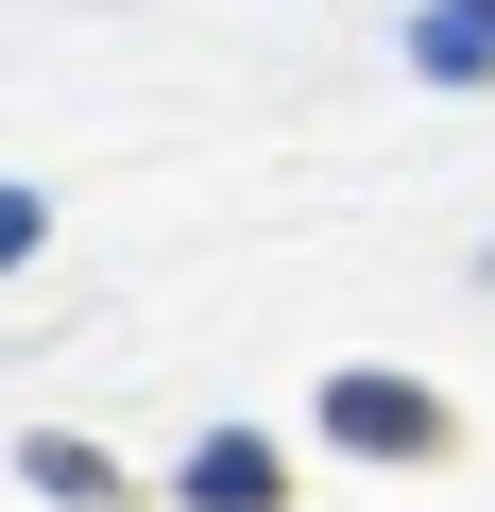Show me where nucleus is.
Returning a JSON list of instances; mask_svg holds the SVG:
<instances>
[{
    "instance_id": "obj_1",
    "label": "nucleus",
    "mask_w": 495,
    "mask_h": 512,
    "mask_svg": "<svg viewBox=\"0 0 495 512\" xmlns=\"http://www.w3.org/2000/svg\"><path fill=\"white\" fill-rule=\"evenodd\" d=\"M325 444H359V461H427L444 410H427L410 376H342V393H325Z\"/></svg>"
},
{
    "instance_id": "obj_2",
    "label": "nucleus",
    "mask_w": 495,
    "mask_h": 512,
    "mask_svg": "<svg viewBox=\"0 0 495 512\" xmlns=\"http://www.w3.org/2000/svg\"><path fill=\"white\" fill-rule=\"evenodd\" d=\"M444 86H495V0H427V35H410Z\"/></svg>"
},
{
    "instance_id": "obj_3",
    "label": "nucleus",
    "mask_w": 495,
    "mask_h": 512,
    "mask_svg": "<svg viewBox=\"0 0 495 512\" xmlns=\"http://www.w3.org/2000/svg\"><path fill=\"white\" fill-rule=\"evenodd\" d=\"M188 495H205V512H257V495H274V444H205Z\"/></svg>"
},
{
    "instance_id": "obj_4",
    "label": "nucleus",
    "mask_w": 495,
    "mask_h": 512,
    "mask_svg": "<svg viewBox=\"0 0 495 512\" xmlns=\"http://www.w3.org/2000/svg\"><path fill=\"white\" fill-rule=\"evenodd\" d=\"M18 256H35V188H0V274H18Z\"/></svg>"
}]
</instances>
